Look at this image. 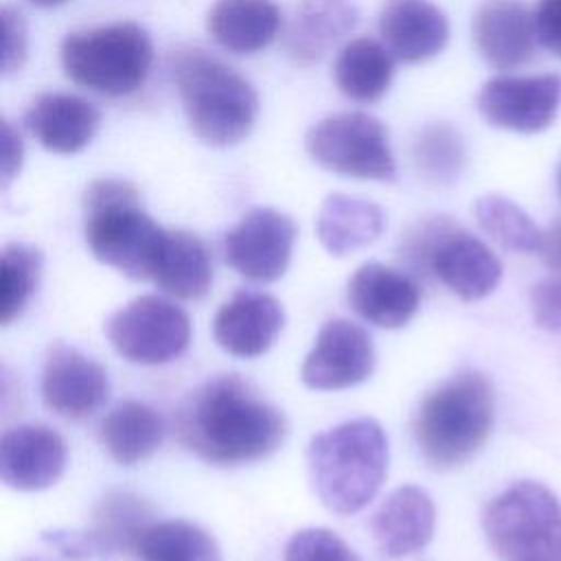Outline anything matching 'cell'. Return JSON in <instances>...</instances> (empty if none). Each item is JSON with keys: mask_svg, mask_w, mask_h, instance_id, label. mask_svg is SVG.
I'll return each instance as SVG.
<instances>
[{"mask_svg": "<svg viewBox=\"0 0 561 561\" xmlns=\"http://www.w3.org/2000/svg\"><path fill=\"white\" fill-rule=\"evenodd\" d=\"M105 335L123 359L162 366L188 348L191 318L171 298L145 294L110 316Z\"/></svg>", "mask_w": 561, "mask_h": 561, "instance_id": "10", "label": "cell"}, {"mask_svg": "<svg viewBox=\"0 0 561 561\" xmlns=\"http://www.w3.org/2000/svg\"><path fill=\"white\" fill-rule=\"evenodd\" d=\"M28 2L35 4V7H42V9H53V7H59V4H64L68 0H28Z\"/></svg>", "mask_w": 561, "mask_h": 561, "instance_id": "40", "label": "cell"}, {"mask_svg": "<svg viewBox=\"0 0 561 561\" xmlns=\"http://www.w3.org/2000/svg\"><path fill=\"white\" fill-rule=\"evenodd\" d=\"M530 311L537 327L561 333V274L548 276L530 289Z\"/></svg>", "mask_w": 561, "mask_h": 561, "instance_id": "35", "label": "cell"}, {"mask_svg": "<svg viewBox=\"0 0 561 561\" xmlns=\"http://www.w3.org/2000/svg\"><path fill=\"white\" fill-rule=\"evenodd\" d=\"M436 508L427 491L414 484L394 489L375 511L370 530L379 550L390 559L421 552L434 537Z\"/></svg>", "mask_w": 561, "mask_h": 561, "instance_id": "19", "label": "cell"}, {"mask_svg": "<svg viewBox=\"0 0 561 561\" xmlns=\"http://www.w3.org/2000/svg\"><path fill=\"white\" fill-rule=\"evenodd\" d=\"M83 210L92 256L131 280H153L167 228L145 213L138 188L121 178L94 180L85 188Z\"/></svg>", "mask_w": 561, "mask_h": 561, "instance_id": "4", "label": "cell"}, {"mask_svg": "<svg viewBox=\"0 0 561 561\" xmlns=\"http://www.w3.org/2000/svg\"><path fill=\"white\" fill-rule=\"evenodd\" d=\"M473 44L497 70L528 64L537 44L530 7L522 0H484L473 15Z\"/></svg>", "mask_w": 561, "mask_h": 561, "instance_id": "18", "label": "cell"}, {"mask_svg": "<svg viewBox=\"0 0 561 561\" xmlns=\"http://www.w3.org/2000/svg\"><path fill=\"white\" fill-rule=\"evenodd\" d=\"M359 11L351 0H300L287 31V53L298 64L318 61L337 39L351 33Z\"/></svg>", "mask_w": 561, "mask_h": 561, "instance_id": "24", "label": "cell"}, {"mask_svg": "<svg viewBox=\"0 0 561 561\" xmlns=\"http://www.w3.org/2000/svg\"><path fill=\"white\" fill-rule=\"evenodd\" d=\"M561 107V75H497L478 92V112L497 129L537 134L548 129Z\"/></svg>", "mask_w": 561, "mask_h": 561, "instance_id": "11", "label": "cell"}, {"mask_svg": "<svg viewBox=\"0 0 561 561\" xmlns=\"http://www.w3.org/2000/svg\"><path fill=\"white\" fill-rule=\"evenodd\" d=\"M171 77L191 131L210 147H230L250 136L259 96L245 77L219 57L184 46L171 55Z\"/></svg>", "mask_w": 561, "mask_h": 561, "instance_id": "2", "label": "cell"}, {"mask_svg": "<svg viewBox=\"0 0 561 561\" xmlns=\"http://www.w3.org/2000/svg\"><path fill=\"white\" fill-rule=\"evenodd\" d=\"M24 123L44 149L53 153H77L96 136L101 112L83 96L44 92L28 105Z\"/></svg>", "mask_w": 561, "mask_h": 561, "instance_id": "21", "label": "cell"}, {"mask_svg": "<svg viewBox=\"0 0 561 561\" xmlns=\"http://www.w3.org/2000/svg\"><path fill=\"white\" fill-rule=\"evenodd\" d=\"M539 254H541L543 263H546L550 270L561 272V217H557V219L543 230V239H541Z\"/></svg>", "mask_w": 561, "mask_h": 561, "instance_id": "39", "label": "cell"}, {"mask_svg": "<svg viewBox=\"0 0 561 561\" xmlns=\"http://www.w3.org/2000/svg\"><path fill=\"white\" fill-rule=\"evenodd\" d=\"M22 156H24V147H22L20 134L13 129L9 121H4L2 123V186H9L11 180L20 173Z\"/></svg>", "mask_w": 561, "mask_h": 561, "instance_id": "38", "label": "cell"}, {"mask_svg": "<svg viewBox=\"0 0 561 561\" xmlns=\"http://www.w3.org/2000/svg\"><path fill=\"white\" fill-rule=\"evenodd\" d=\"M412 158L427 180L451 184L462 173L467 153L460 134L451 125L432 123L416 136Z\"/></svg>", "mask_w": 561, "mask_h": 561, "instance_id": "32", "label": "cell"}, {"mask_svg": "<svg viewBox=\"0 0 561 561\" xmlns=\"http://www.w3.org/2000/svg\"><path fill=\"white\" fill-rule=\"evenodd\" d=\"M68 449L59 432L39 423L11 427L0 440V478L13 491H44L66 469Z\"/></svg>", "mask_w": 561, "mask_h": 561, "instance_id": "15", "label": "cell"}, {"mask_svg": "<svg viewBox=\"0 0 561 561\" xmlns=\"http://www.w3.org/2000/svg\"><path fill=\"white\" fill-rule=\"evenodd\" d=\"M493 419L491 381L478 370H460L421 401L414 440L430 467L451 469L467 462L486 443Z\"/></svg>", "mask_w": 561, "mask_h": 561, "instance_id": "5", "label": "cell"}, {"mask_svg": "<svg viewBox=\"0 0 561 561\" xmlns=\"http://www.w3.org/2000/svg\"><path fill=\"white\" fill-rule=\"evenodd\" d=\"M482 528L502 561H561V502L541 482L519 480L497 493Z\"/></svg>", "mask_w": 561, "mask_h": 561, "instance_id": "8", "label": "cell"}, {"mask_svg": "<svg viewBox=\"0 0 561 561\" xmlns=\"http://www.w3.org/2000/svg\"><path fill=\"white\" fill-rule=\"evenodd\" d=\"M2 72L20 70L28 55V28L24 15L11 4L2 7Z\"/></svg>", "mask_w": 561, "mask_h": 561, "instance_id": "34", "label": "cell"}, {"mask_svg": "<svg viewBox=\"0 0 561 561\" xmlns=\"http://www.w3.org/2000/svg\"><path fill=\"white\" fill-rule=\"evenodd\" d=\"M313 162L344 178L394 182L397 164L386 125L366 112H337L305 136Z\"/></svg>", "mask_w": 561, "mask_h": 561, "instance_id": "9", "label": "cell"}, {"mask_svg": "<svg viewBox=\"0 0 561 561\" xmlns=\"http://www.w3.org/2000/svg\"><path fill=\"white\" fill-rule=\"evenodd\" d=\"M285 324L283 305L254 289L237 291L219 307L213 320V337L228 355L252 359L265 355Z\"/></svg>", "mask_w": 561, "mask_h": 561, "instance_id": "16", "label": "cell"}, {"mask_svg": "<svg viewBox=\"0 0 561 561\" xmlns=\"http://www.w3.org/2000/svg\"><path fill=\"white\" fill-rule=\"evenodd\" d=\"M401 254L414 270L434 274L469 302L489 296L502 278V263L493 250L445 215L423 217L412 226L401 241Z\"/></svg>", "mask_w": 561, "mask_h": 561, "instance_id": "7", "label": "cell"}, {"mask_svg": "<svg viewBox=\"0 0 561 561\" xmlns=\"http://www.w3.org/2000/svg\"><path fill=\"white\" fill-rule=\"evenodd\" d=\"M285 561H362L357 552L329 528H302L285 546Z\"/></svg>", "mask_w": 561, "mask_h": 561, "instance_id": "33", "label": "cell"}, {"mask_svg": "<svg viewBox=\"0 0 561 561\" xmlns=\"http://www.w3.org/2000/svg\"><path fill=\"white\" fill-rule=\"evenodd\" d=\"M153 283L180 300L206 296L213 285V263L204 241L186 230H167Z\"/></svg>", "mask_w": 561, "mask_h": 561, "instance_id": "26", "label": "cell"}, {"mask_svg": "<svg viewBox=\"0 0 561 561\" xmlns=\"http://www.w3.org/2000/svg\"><path fill=\"white\" fill-rule=\"evenodd\" d=\"M296 232L289 215L267 206L252 208L224 239L226 263L248 280L274 283L289 267Z\"/></svg>", "mask_w": 561, "mask_h": 561, "instance_id": "12", "label": "cell"}, {"mask_svg": "<svg viewBox=\"0 0 561 561\" xmlns=\"http://www.w3.org/2000/svg\"><path fill=\"white\" fill-rule=\"evenodd\" d=\"M473 213L480 228L502 248L511 252L539 254L543 230L513 199L495 193L482 195L476 199Z\"/></svg>", "mask_w": 561, "mask_h": 561, "instance_id": "30", "label": "cell"}, {"mask_svg": "<svg viewBox=\"0 0 561 561\" xmlns=\"http://www.w3.org/2000/svg\"><path fill=\"white\" fill-rule=\"evenodd\" d=\"M99 438L112 460L123 467H134L160 449L164 421L147 403L127 399L105 414Z\"/></svg>", "mask_w": 561, "mask_h": 561, "instance_id": "25", "label": "cell"}, {"mask_svg": "<svg viewBox=\"0 0 561 561\" xmlns=\"http://www.w3.org/2000/svg\"><path fill=\"white\" fill-rule=\"evenodd\" d=\"M307 465L313 493L331 513H359L388 473L383 427L368 416L329 427L311 438Z\"/></svg>", "mask_w": 561, "mask_h": 561, "instance_id": "3", "label": "cell"}, {"mask_svg": "<svg viewBox=\"0 0 561 561\" xmlns=\"http://www.w3.org/2000/svg\"><path fill=\"white\" fill-rule=\"evenodd\" d=\"M175 432L197 458L226 467L274 454L287 436V421L243 377L217 375L182 399Z\"/></svg>", "mask_w": 561, "mask_h": 561, "instance_id": "1", "label": "cell"}, {"mask_svg": "<svg viewBox=\"0 0 561 561\" xmlns=\"http://www.w3.org/2000/svg\"><path fill=\"white\" fill-rule=\"evenodd\" d=\"M42 539L46 543H50L53 548H57L66 559L72 561H92V559H101L99 554V546L94 541V537L90 535V530H64V528H55V530H46L42 535Z\"/></svg>", "mask_w": 561, "mask_h": 561, "instance_id": "36", "label": "cell"}, {"mask_svg": "<svg viewBox=\"0 0 561 561\" xmlns=\"http://www.w3.org/2000/svg\"><path fill=\"white\" fill-rule=\"evenodd\" d=\"M151 506L131 491H110L94 506L88 528L101 559L136 554L145 530L151 526Z\"/></svg>", "mask_w": 561, "mask_h": 561, "instance_id": "27", "label": "cell"}, {"mask_svg": "<svg viewBox=\"0 0 561 561\" xmlns=\"http://www.w3.org/2000/svg\"><path fill=\"white\" fill-rule=\"evenodd\" d=\"M377 26L388 50L405 64L432 59L449 42L447 15L427 0H388Z\"/></svg>", "mask_w": 561, "mask_h": 561, "instance_id": "20", "label": "cell"}, {"mask_svg": "<svg viewBox=\"0 0 561 561\" xmlns=\"http://www.w3.org/2000/svg\"><path fill=\"white\" fill-rule=\"evenodd\" d=\"M557 191H559V195H561V164H559V169H557Z\"/></svg>", "mask_w": 561, "mask_h": 561, "instance_id": "41", "label": "cell"}, {"mask_svg": "<svg viewBox=\"0 0 561 561\" xmlns=\"http://www.w3.org/2000/svg\"><path fill=\"white\" fill-rule=\"evenodd\" d=\"M42 274L37 248L13 241L0 254V324H11L31 302Z\"/></svg>", "mask_w": 561, "mask_h": 561, "instance_id": "31", "label": "cell"}, {"mask_svg": "<svg viewBox=\"0 0 561 561\" xmlns=\"http://www.w3.org/2000/svg\"><path fill=\"white\" fill-rule=\"evenodd\" d=\"M394 55L373 37H355L337 53L333 77L340 92L359 103L379 101L394 75Z\"/></svg>", "mask_w": 561, "mask_h": 561, "instance_id": "28", "label": "cell"}, {"mask_svg": "<svg viewBox=\"0 0 561 561\" xmlns=\"http://www.w3.org/2000/svg\"><path fill=\"white\" fill-rule=\"evenodd\" d=\"M386 228L379 204L344 193H331L320 204L316 234L333 256H346L377 241Z\"/></svg>", "mask_w": 561, "mask_h": 561, "instance_id": "23", "label": "cell"}, {"mask_svg": "<svg viewBox=\"0 0 561 561\" xmlns=\"http://www.w3.org/2000/svg\"><path fill=\"white\" fill-rule=\"evenodd\" d=\"M206 28L221 48L234 55H254L276 39L280 11L272 0H215L206 15Z\"/></svg>", "mask_w": 561, "mask_h": 561, "instance_id": "22", "label": "cell"}, {"mask_svg": "<svg viewBox=\"0 0 561 561\" xmlns=\"http://www.w3.org/2000/svg\"><path fill=\"white\" fill-rule=\"evenodd\" d=\"M107 394L110 379L96 359L64 342L50 346L42 370V399L48 410L81 421L94 414Z\"/></svg>", "mask_w": 561, "mask_h": 561, "instance_id": "14", "label": "cell"}, {"mask_svg": "<svg viewBox=\"0 0 561 561\" xmlns=\"http://www.w3.org/2000/svg\"><path fill=\"white\" fill-rule=\"evenodd\" d=\"M64 75L101 96H127L149 77L153 44L136 22H114L68 33L59 48Z\"/></svg>", "mask_w": 561, "mask_h": 561, "instance_id": "6", "label": "cell"}, {"mask_svg": "<svg viewBox=\"0 0 561 561\" xmlns=\"http://www.w3.org/2000/svg\"><path fill=\"white\" fill-rule=\"evenodd\" d=\"M537 44L561 57V0H539L533 9Z\"/></svg>", "mask_w": 561, "mask_h": 561, "instance_id": "37", "label": "cell"}, {"mask_svg": "<svg viewBox=\"0 0 561 561\" xmlns=\"http://www.w3.org/2000/svg\"><path fill=\"white\" fill-rule=\"evenodd\" d=\"M375 368V346L366 329L333 318L322 324L307 353L300 379L311 390H344L366 381Z\"/></svg>", "mask_w": 561, "mask_h": 561, "instance_id": "13", "label": "cell"}, {"mask_svg": "<svg viewBox=\"0 0 561 561\" xmlns=\"http://www.w3.org/2000/svg\"><path fill=\"white\" fill-rule=\"evenodd\" d=\"M140 561H221L215 537L186 519L153 522L136 550Z\"/></svg>", "mask_w": 561, "mask_h": 561, "instance_id": "29", "label": "cell"}, {"mask_svg": "<svg viewBox=\"0 0 561 561\" xmlns=\"http://www.w3.org/2000/svg\"><path fill=\"white\" fill-rule=\"evenodd\" d=\"M346 300L357 316L381 329L408 324L421 302V289L401 270L379 261L362 263L346 283Z\"/></svg>", "mask_w": 561, "mask_h": 561, "instance_id": "17", "label": "cell"}]
</instances>
